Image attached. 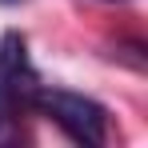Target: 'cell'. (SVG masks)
I'll list each match as a JSON object with an SVG mask.
<instances>
[{"instance_id": "cell-1", "label": "cell", "mask_w": 148, "mask_h": 148, "mask_svg": "<svg viewBox=\"0 0 148 148\" xmlns=\"http://www.w3.org/2000/svg\"><path fill=\"white\" fill-rule=\"evenodd\" d=\"M32 112H40L48 124H56L72 144L80 148H100L108 140V108L100 100L84 96V92H68V88H52L40 84L32 92Z\"/></svg>"}, {"instance_id": "cell-2", "label": "cell", "mask_w": 148, "mask_h": 148, "mask_svg": "<svg viewBox=\"0 0 148 148\" xmlns=\"http://www.w3.org/2000/svg\"><path fill=\"white\" fill-rule=\"evenodd\" d=\"M0 76L24 96V104H32V92L40 88V72L28 56V40L20 32H4L0 36Z\"/></svg>"}, {"instance_id": "cell-3", "label": "cell", "mask_w": 148, "mask_h": 148, "mask_svg": "<svg viewBox=\"0 0 148 148\" xmlns=\"http://www.w3.org/2000/svg\"><path fill=\"white\" fill-rule=\"evenodd\" d=\"M20 108H28L24 96L0 76V144H8V140L20 136Z\"/></svg>"}, {"instance_id": "cell-4", "label": "cell", "mask_w": 148, "mask_h": 148, "mask_svg": "<svg viewBox=\"0 0 148 148\" xmlns=\"http://www.w3.org/2000/svg\"><path fill=\"white\" fill-rule=\"evenodd\" d=\"M0 4H4V8H12V4H24V0H0Z\"/></svg>"}, {"instance_id": "cell-5", "label": "cell", "mask_w": 148, "mask_h": 148, "mask_svg": "<svg viewBox=\"0 0 148 148\" xmlns=\"http://www.w3.org/2000/svg\"><path fill=\"white\" fill-rule=\"evenodd\" d=\"M108 4H124V0H108Z\"/></svg>"}]
</instances>
